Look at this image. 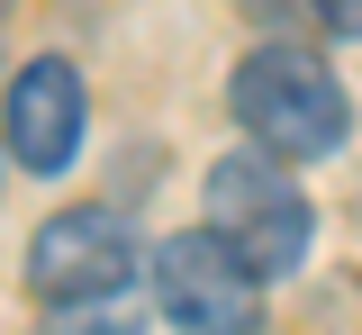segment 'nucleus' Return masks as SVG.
Masks as SVG:
<instances>
[{
  "instance_id": "2",
  "label": "nucleus",
  "mask_w": 362,
  "mask_h": 335,
  "mask_svg": "<svg viewBox=\"0 0 362 335\" xmlns=\"http://www.w3.org/2000/svg\"><path fill=\"white\" fill-rule=\"evenodd\" d=\"M209 236L254 281H272V272H290L308 254V191L281 172V154L245 145V154H226L218 172H209Z\"/></svg>"
},
{
  "instance_id": "7",
  "label": "nucleus",
  "mask_w": 362,
  "mask_h": 335,
  "mask_svg": "<svg viewBox=\"0 0 362 335\" xmlns=\"http://www.w3.org/2000/svg\"><path fill=\"white\" fill-rule=\"evenodd\" d=\"M317 18H326L335 37H362V0H317Z\"/></svg>"
},
{
  "instance_id": "5",
  "label": "nucleus",
  "mask_w": 362,
  "mask_h": 335,
  "mask_svg": "<svg viewBox=\"0 0 362 335\" xmlns=\"http://www.w3.org/2000/svg\"><path fill=\"white\" fill-rule=\"evenodd\" d=\"M9 154L28 172H64L82 154V73L64 54H37L9 82Z\"/></svg>"
},
{
  "instance_id": "8",
  "label": "nucleus",
  "mask_w": 362,
  "mask_h": 335,
  "mask_svg": "<svg viewBox=\"0 0 362 335\" xmlns=\"http://www.w3.org/2000/svg\"><path fill=\"white\" fill-rule=\"evenodd\" d=\"M9 9H18V0H0V28H9Z\"/></svg>"
},
{
  "instance_id": "1",
  "label": "nucleus",
  "mask_w": 362,
  "mask_h": 335,
  "mask_svg": "<svg viewBox=\"0 0 362 335\" xmlns=\"http://www.w3.org/2000/svg\"><path fill=\"white\" fill-rule=\"evenodd\" d=\"M235 118H245V136L281 154V163H317V154H335L344 127H354V109H344V82L317 64L308 46H254L235 64Z\"/></svg>"
},
{
  "instance_id": "4",
  "label": "nucleus",
  "mask_w": 362,
  "mask_h": 335,
  "mask_svg": "<svg viewBox=\"0 0 362 335\" xmlns=\"http://www.w3.org/2000/svg\"><path fill=\"white\" fill-rule=\"evenodd\" d=\"M136 272V236L109 218V208H64L45 218L37 245H28V290L45 308H90V299H118Z\"/></svg>"
},
{
  "instance_id": "3",
  "label": "nucleus",
  "mask_w": 362,
  "mask_h": 335,
  "mask_svg": "<svg viewBox=\"0 0 362 335\" xmlns=\"http://www.w3.org/2000/svg\"><path fill=\"white\" fill-rule=\"evenodd\" d=\"M154 299H163V317H173L181 335H254L263 327V281H254L209 227L154 245Z\"/></svg>"
},
{
  "instance_id": "6",
  "label": "nucleus",
  "mask_w": 362,
  "mask_h": 335,
  "mask_svg": "<svg viewBox=\"0 0 362 335\" xmlns=\"http://www.w3.org/2000/svg\"><path fill=\"white\" fill-rule=\"evenodd\" d=\"M45 335H136V317L118 308V299H90V308H54Z\"/></svg>"
}]
</instances>
